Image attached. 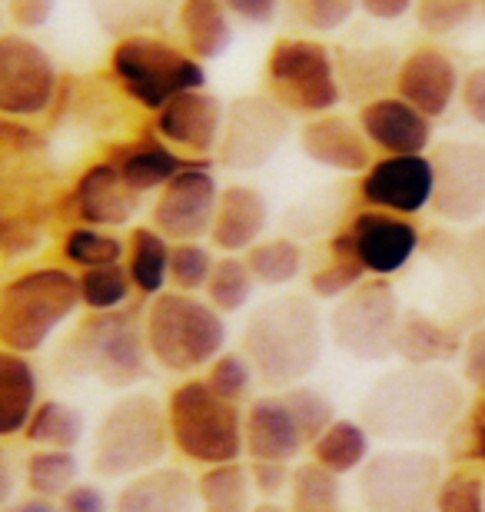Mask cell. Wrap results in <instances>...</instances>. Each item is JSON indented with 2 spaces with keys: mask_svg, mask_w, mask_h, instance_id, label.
I'll return each instance as SVG.
<instances>
[{
  "mask_svg": "<svg viewBox=\"0 0 485 512\" xmlns=\"http://www.w3.org/2000/svg\"><path fill=\"white\" fill-rule=\"evenodd\" d=\"M466 396L459 380L442 366H409L383 373L359 406V423L373 439L399 446H429L459 423Z\"/></svg>",
  "mask_w": 485,
  "mask_h": 512,
  "instance_id": "1",
  "label": "cell"
},
{
  "mask_svg": "<svg viewBox=\"0 0 485 512\" xmlns=\"http://www.w3.org/2000/svg\"><path fill=\"white\" fill-rule=\"evenodd\" d=\"M240 353L253 363L256 380L270 389L303 383L323 356V320L303 293L273 296L250 313Z\"/></svg>",
  "mask_w": 485,
  "mask_h": 512,
  "instance_id": "2",
  "label": "cell"
},
{
  "mask_svg": "<svg viewBox=\"0 0 485 512\" xmlns=\"http://www.w3.org/2000/svg\"><path fill=\"white\" fill-rule=\"evenodd\" d=\"M150 346L143 320L133 310L87 313L77 330L60 343L57 373L64 380H90L107 389H130L150 376Z\"/></svg>",
  "mask_w": 485,
  "mask_h": 512,
  "instance_id": "3",
  "label": "cell"
},
{
  "mask_svg": "<svg viewBox=\"0 0 485 512\" xmlns=\"http://www.w3.org/2000/svg\"><path fill=\"white\" fill-rule=\"evenodd\" d=\"M80 276L64 266H34L0 290V346L14 353H37L54 333L77 316Z\"/></svg>",
  "mask_w": 485,
  "mask_h": 512,
  "instance_id": "4",
  "label": "cell"
},
{
  "mask_svg": "<svg viewBox=\"0 0 485 512\" xmlns=\"http://www.w3.org/2000/svg\"><path fill=\"white\" fill-rule=\"evenodd\" d=\"M143 333L153 363L167 373H196L210 366L226 346V320L210 300L196 293L163 290L143 313Z\"/></svg>",
  "mask_w": 485,
  "mask_h": 512,
  "instance_id": "5",
  "label": "cell"
},
{
  "mask_svg": "<svg viewBox=\"0 0 485 512\" xmlns=\"http://www.w3.org/2000/svg\"><path fill=\"white\" fill-rule=\"evenodd\" d=\"M170 446V423L160 399L150 393H127L103 413L90 466L103 479L137 476L160 466Z\"/></svg>",
  "mask_w": 485,
  "mask_h": 512,
  "instance_id": "6",
  "label": "cell"
},
{
  "mask_svg": "<svg viewBox=\"0 0 485 512\" xmlns=\"http://www.w3.org/2000/svg\"><path fill=\"white\" fill-rule=\"evenodd\" d=\"M110 77L120 94L150 114L187 90L206 87V70L187 50L153 34H127L110 50Z\"/></svg>",
  "mask_w": 485,
  "mask_h": 512,
  "instance_id": "7",
  "label": "cell"
},
{
  "mask_svg": "<svg viewBox=\"0 0 485 512\" xmlns=\"http://www.w3.org/2000/svg\"><path fill=\"white\" fill-rule=\"evenodd\" d=\"M173 449L200 466L236 463L246 453L243 409L216 396L206 380H183L167 399Z\"/></svg>",
  "mask_w": 485,
  "mask_h": 512,
  "instance_id": "8",
  "label": "cell"
},
{
  "mask_svg": "<svg viewBox=\"0 0 485 512\" xmlns=\"http://www.w3.org/2000/svg\"><path fill=\"white\" fill-rule=\"evenodd\" d=\"M266 94L299 117L333 114L343 100L336 57L309 37H280L263 64Z\"/></svg>",
  "mask_w": 485,
  "mask_h": 512,
  "instance_id": "9",
  "label": "cell"
},
{
  "mask_svg": "<svg viewBox=\"0 0 485 512\" xmlns=\"http://www.w3.org/2000/svg\"><path fill=\"white\" fill-rule=\"evenodd\" d=\"M402 320L399 296L386 276L363 280L329 310V336L346 356L359 363H386L396 356Z\"/></svg>",
  "mask_w": 485,
  "mask_h": 512,
  "instance_id": "10",
  "label": "cell"
},
{
  "mask_svg": "<svg viewBox=\"0 0 485 512\" xmlns=\"http://www.w3.org/2000/svg\"><path fill=\"white\" fill-rule=\"evenodd\" d=\"M442 463L426 446H392L359 469V496L369 512H436Z\"/></svg>",
  "mask_w": 485,
  "mask_h": 512,
  "instance_id": "11",
  "label": "cell"
},
{
  "mask_svg": "<svg viewBox=\"0 0 485 512\" xmlns=\"http://www.w3.org/2000/svg\"><path fill=\"white\" fill-rule=\"evenodd\" d=\"M293 133V114L280 107L270 94H246L226 107L223 137L216 160L226 170H260L266 167Z\"/></svg>",
  "mask_w": 485,
  "mask_h": 512,
  "instance_id": "12",
  "label": "cell"
},
{
  "mask_svg": "<svg viewBox=\"0 0 485 512\" xmlns=\"http://www.w3.org/2000/svg\"><path fill=\"white\" fill-rule=\"evenodd\" d=\"M57 60L27 34H0V117L34 120L57 104Z\"/></svg>",
  "mask_w": 485,
  "mask_h": 512,
  "instance_id": "13",
  "label": "cell"
},
{
  "mask_svg": "<svg viewBox=\"0 0 485 512\" xmlns=\"http://www.w3.org/2000/svg\"><path fill=\"white\" fill-rule=\"evenodd\" d=\"M220 183H216L210 160L180 170L167 187L157 193L150 207V227L163 233L170 243H196L210 237Z\"/></svg>",
  "mask_w": 485,
  "mask_h": 512,
  "instance_id": "14",
  "label": "cell"
},
{
  "mask_svg": "<svg viewBox=\"0 0 485 512\" xmlns=\"http://www.w3.org/2000/svg\"><path fill=\"white\" fill-rule=\"evenodd\" d=\"M432 210L449 223L485 217V147L472 140H446L432 150Z\"/></svg>",
  "mask_w": 485,
  "mask_h": 512,
  "instance_id": "15",
  "label": "cell"
},
{
  "mask_svg": "<svg viewBox=\"0 0 485 512\" xmlns=\"http://www.w3.org/2000/svg\"><path fill=\"white\" fill-rule=\"evenodd\" d=\"M432 187L436 173L426 153H383L369 163L366 173H359V200L369 210L416 217L432 207Z\"/></svg>",
  "mask_w": 485,
  "mask_h": 512,
  "instance_id": "16",
  "label": "cell"
},
{
  "mask_svg": "<svg viewBox=\"0 0 485 512\" xmlns=\"http://www.w3.org/2000/svg\"><path fill=\"white\" fill-rule=\"evenodd\" d=\"M226 107L210 90H187L153 114V133L187 157H210L220 147Z\"/></svg>",
  "mask_w": 485,
  "mask_h": 512,
  "instance_id": "17",
  "label": "cell"
},
{
  "mask_svg": "<svg viewBox=\"0 0 485 512\" xmlns=\"http://www.w3.org/2000/svg\"><path fill=\"white\" fill-rule=\"evenodd\" d=\"M349 237H353V247L359 263L366 266L369 276H392L399 273L402 266H409V260L416 256L422 233L409 217H399V213H386V210H369L363 207L349 220Z\"/></svg>",
  "mask_w": 485,
  "mask_h": 512,
  "instance_id": "18",
  "label": "cell"
},
{
  "mask_svg": "<svg viewBox=\"0 0 485 512\" xmlns=\"http://www.w3.org/2000/svg\"><path fill=\"white\" fill-rule=\"evenodd\" d=\"M392 87H396V97L412 104L419 114H426L429 120H439L449 114L452 100L459 97L462 84H459L456 60L436 44H422L399 60L396 84Z\"/></svg>",
  "mask_w": 485,
  "mask_h": 512,
  "instance_id": "19",
  "label": "cell"
},
{
  "mask_svg": "<svg viewBox=\"0 0 485 512\" xmlns=\"http://www.w3.org/2000/svg\"><path fill=\"white\" fill-rule=\"evenodd\" d=\"M140 207L143 193H137L120 177V170L113 167L110 157L90 163L77 177L74 190H70V210L87 227H123V223L137 217Z\"/></svg>",
  "mask_w": 485,
  "mask_h": 512,
  "instance_id": "20",
  "label": "cell"
},
{
  "mask_svg": "<svg viewBox=\"0 0 485 512\" xmlns=\"http://www.w3.org/2000/svg\"><path fill=\"white\" fill-rule=\"evenodd\" d=\"M299 147L313 163L336 173H366L373 163V143L366 140L359 120L343 114L309 117L299 130Z\"/></svg>",
  "mask_w": 485,
  "mask_h": 512,
  "instance_id": "21",
  "label": "cell"
},
{
  "mask_svg": "<svg viewBox=\"0 0 485 512\" xmlns=\"http://www.w3.org/2000/svg\"><path fill=\"white\" fill-rule=\"evenodd\" d=\"M243 443L250 459H273V463H293L303 453L306 436L283 393L253 399L243 413Z\"/></svg>",
  "mask_w": 485,
  "mask_h": 512,
  "instance_id": "22",
  "label": "cell"
},
{
  "mask_svg": "<svg viewBox=\"0 0 485 512\" xmlns=\"http://www.w3.org/2000/svg\"><path fill=\"white\" fill-rule=\"evenodd\" d=\"M359 127L383 153H426L432 143V120L402 97H376L359 107Z\"/></svg>",
  "mask_w": 485,
  "mask_h": 512,
  "instance_id": "23",
  "label": "cell"
},
{
  "mask_svg": "<svg viewBox=\"0 0 485 512\" xmlns=\"http://www.w3.org/2000/svg\"><path fill=\"white\" fill-rule=\"evenodd\" d=\"M266 223H270V207L263 193L250 183H230L216 200L210 243L220 253H246L263 240Z\"/></svg>",
  "mask_w": 485,
  "mask_h": 512,
  "instance_id": "24",
  "label": "cell"
},
{
  "mask_svg": "<svg viewBox=\"0 0 485 512\" xmlns=\"http://www.w3.org/2000/svg\"><path fill=\"white\" fill-rule=\"evenodd\" d=\"M110 160H113V167L120 170V177L137 193L147 197V193L167 187L180 170H187L206 157H187V153L173 150L170 143H163L150 127V130H143L137 140L113 147Z\"/></svg>",
  "mask_w": 485,
  "mask_h": 512,
  "instance_id": "25",
  "label": "cell"
},
{
  "mask_svg": "<svg viewBox=\"0 0 485 512\" xmlns=\"http://www.w3.org/2000/svg\"><path fill=\"white\" fill-rule=\"evenodd\" d=\"M196 479L180 466H153L130 476L113 499V512H196Z\"/></svg>",
  "mask_w": 485,
  "mask_h": 512,
  "instance_id": "26",
  "label": "cell"
},
{
  "mask_svg": "<svg viewBox=\"0 0 485 512\" xmlns=\"http://www.w3.org/2000/svg\"><path fill=\"white\" fill-rule=\"evenodd\" d=\"M177 24L183 50L200 64L223 57L233 44V20L223 0H180Z\"/></svg>",
  "mask_w": 485,
  "mask_h": 512,
  "instance_id": "27",
  "label": "cell"
},
{
  "mask_svg": "<svg viewBox=\"0 0 485 512\" xmlns=\"http://www.w3.org/2000/svg\"><path fill=\"white\" fill-rule=\"evenodd\" d=\"M40 380L24 353L0 346V439L24 433L40 403Z\"/></svg>",
  "mask_w": 485,
  "mask_h": 512,
  "instance_id": "28",
  "label": "cell"
},
{
  "mask_svg": "<svg viewBox=\"0 0 485 512\" xmlns=\"http://www.w3.org/2000/svg\"><path fill=\"white\" fill-rule=\"evenodd\" d=\"M462 353V336L426 313H402L396 333V356L409 366H439Z\"/></svg>",
  "mask_w": 485,
  "mask_h": 512,
  "instance_id": "29",
  "label": "cell"
},
{
  "mask_svg": "<svg viewBox=\"0 0 485 512\" xmlns=\"http://www.w3.org/2000/svg\"><path fill=\"white\" fill-rule=\"evenodd\" d=\"M173 243L153 227H137L127 243V273L133 290L143 296H160L170 283Z\"/></svg>",
  "mask_w": 485,
  "mask_h": 512,
  "instance_id": "30",
  "label": "cell"
},
{
  "mask_svg": "<svg viewBox=\"0 0 485 512\" xmlns=\"http://www.w3.org/2000/svg\"><path fill=\"white\" fill-rule=\"evenodd\" d=\"M196 496H200L203 512H250L253 509V479L250 466L220 463L206 466L196 476Z\"/></svg>",
  "mask_w": 485,
  "mask_h": 512,
  "instance_id": "31",
  "label": "cell"
},
{
  "mask_svg": "<svg viewBox=\"0 0 485 512\" xmlns=\"http://www.w3.org/2000/svg\"><path fill=\"white\" fill-rule=\"evenodd\" d=\"M339 84H343V94H353V100H369L386 97L383 90L392 80L396 84V70L399 60L389 54V50H349V54L339 57Z\"/></svg>",
  "mask_w": 485,
  "mask_h": 512,
  "instance_id": "32",
  "label": "cell"
},
{
  "mask_svg": "<svg viewBox=\"0 0 485 512\" xmlns=\"http://www.w3.org/2000/svg\"><path fill=\"white\" fill-rule=\"evenodd\" d=\"M366 276L369 273H366V266L359 263L353 237H349V230L343 227L329 240V260L309 276V293H313L316 300H343V296L349 290H356Z\"/></svg>",
  "mask_w": 485,
  "mask_h": 512,
  "instance_id": "33",
  "label": "cell"
},
{
  "mask_svg": "<svg viewBox=\"0 0 485 512\" xmlns=\"http://www.w3.org/2000/svg\"><path fill=\"white\" fill-rule=\"evenodd\" d=\"M369 446H373V436H369V429L363 423H356V419H336L313 443V459L319 466H326L329 473L346 476L363 469V463L369 459Z\"/></svg>",
  "mask_w": 485,
  "mask_h": 512,
  "instance_id": "34",
  "label": "cell"
},
{
  "mask_svg": "<svg viewBox=\"0 0 485 512\" xmlns=\"http://www.w3.org/2000/svg\"><path fill=\"white\" fill-rule=\"evenodd\" d=\"M24 439L40 449H77L84 439V413L64 399H44L30 416Z\"/></svg>",
  "mask_w": 485,
  "mask_h": 512,
  "instance_id": "35",
  "label": "cell"
},
{
  "mask_svg": "<svg viewBox=\"0 0 485 512\" xmlns=\"http://www.w3.org/2000/svg\"><path fill=\"white\" fill-rule=\"evenodd\" d=\"M80 476V459L74 449H40L34 446V453L24 463V479L27 489L34 496L44 499H60Z\"/></svg>",
  "mask_w": 485,
  "mask_h": 512,
  "instance_id": "36",
  "label": "cell"
},
{
  "mask_svg": "<svg viewBox=\"0 0 485 512\" xmlns=\"http://www.w3.org/2000/svg\"><path fill=\"white\" fill-rule=\"evenodd\" d=\"M60 253H64V260L70 266H77V270L84 273V270H94V266L123 263L127 260V243L110 230L77 223V227H70L64 233V240H60Z\"/></svg>",
  "mask_w": 485,
  "mask_h": 512,
  "instance_id": "37",
  "label": "cell"
},
{
  "mask_svg": "<svg viewBox=\"0 0 485 512\" xmlns=\"http://www.w3.org/2000/svg\"><path fill=\"white\" fill-rule=\"evenodd\" d=\"M256 286L260 283H256V276L250 273V266H246V256L226 253L213 263V273L203 290H206V300L226 316V313H240L243 306L253 300Z\"/></svg>",
  "mask_w": 485,
  "mask_h": 512,
  "instance_id": "38",
  "label": "cell"
},
{
  "mask_svg": "<svg viewBox=\"0 0 485 512\" xmlns=\"http://www.w3.org/2000/svg\"><path fill=\"white\" fill-rule=\"evenodd\" d=\"M290 512H343V483L326 466L303 463L293 469Z\"/></svg>",
  "mask_w": 485,
  "mask_h": 512,
  "instance_id": "39",
  "label": "cell"
},
{
  "mask_svg": "<svg viewBox=\"0 0 485 512\" xmlns=\"http://www.w3.org/2000/svg\"><path fill=\"white\" fill-rule=\"evenodd\" d=\"M246 266L256 276V283L276 290V286L293 283L303 270V247L290 237L260 240L256 247L246 250Z\"/></svg>",
  "mask_w": 485,
  "mask_h": 512,
  "instance_id": "40",
  "label": "cell"
},
{
  "mask_svg": "<svg viewBox=\"0 0 485 512\" xmlns=\"http://www.w3.org/2000/svg\"><path fill=\"white\" fill-rule=\"evenodd\" d=\"M133 290L127 263H110V266H94V270L80 273V303L90 313L100 310H120L127 303Z\"/></svg>",
  "mask_w": 485,
  "mask_h": 512,
  "instance_id": "41",
  "label": "cell"
},
{
  "mask_svg": "<svg viewBox=\"0 0 485 512\" xmlns=\"http://www.w3.org/2000/svg\"><path fill=\"white\" fill-rule=\"evenodd\" d=\"M286 406H290V413L296 416L299 429H303L306 436V446H313L319 436L326 433L329 426L336 423V409L329 403L326 393H319L316 386H306V383H296L283 393Z\"/></svg>",
  "mask_w": 485,
  "mask_h": 512,
  "instance_id": "42",
  "label": "cell"
},
{
  "mask_svg": "<svg viewBox=\"0 0 485 512\" xmlns=\"http://www.w3.org/2000/svg\"><path fill=\"white\" fill-rule=\"evenodd\" d=\"M206 383H210V389L216 396H223V399H230V403L240 406L253 393V383H256L253 363L246 360L243 353H220L210 363Z\"/></svg>",
  "mask_w": 485,
  "mask_h": 512,
  "instance_id": "43",
  "label": "cell"
},
{
  "mask_svg": "<svg viewBox=\"0 0 485 512\" xmlns=\"http://www.w3.org/2000/svg\"><path fill=\"white\" fill-rule=\"evenodd\" d=\"M216 256L203 247L200 240L196 243H173L170 253V286L180 293H196L203 290L206 280L213 273Z\"/></svg>",
  "mask_w": 485,
  "mask_h": 512,
  "instance_id": "44",
  "label": "cell"
},
{
  "mask_svg": "<svg viewBox=\"0 0 485 512\" xmlns=\"http://www.w3.org/2000/svg\"><path fill=\"white\" fill-rule=\"evenodd\" d=\"M482 0H416V20L429 37H449L466 27Z\"/></svg>",
  "mask_w": 485,
  "mask_h": 512,
  "instance_id": "45",
  "label": "cell"
},
{
  "mask_svg": "<svg viewBox=\"0 0 485 512\" xmlns=\"http://www.w3.org/2000/svg\"><path fill=\"white\" fill-rule=\"evenodd\" d=\"M436 512H485V483L469 469L442 476L436 493Z\"/></svg>",
  "mask_w": 485,
  "mask_h": 512,
  "instance_id": "46",
  "label": "cell"
},
{
  "mask_svg": "<svg viewBox=\"0 0 485 512\" xmlns=\"http://www.w3.org/2000/svg\"><path fill=\"white\" fill-rule=\"evenodd\" d=\"M286 4L303 27L316 30V34H333L349 24L359 0H286Z\"/></svg>",
  "mask_w": 485,
  "mask_h": 512,
  "instance_id": "47",
  "label": "cell"
},
{
  "mask_svg": "<svg viewBox=\"0 0 485 512\" xmlns=\"http://www.w3.org/2000/svg\"><path fill=\"white\" fill-rule=\"evenodd\" d=\"M37 150H44V137L34 127L14 117H0V180H4L10 157H27Z\"/></svg>",
  "mask_w": 485,
  "mask_h": 512,
  "instance_id": "48",
  "label": "cell"
},
{
  "mask_svg": "<svg viewBox=\"0 0 485 512\" xmlns=\"http://www.w3.org/2000/svg\"><path fill=\"white\" fill-rule=\"evenodd\" d=\"M250 479L253 489L263 496H280L286 486L293 483L290 463H273V459H253L250 463Z\"/></svg>",
  "mask_w": 485,
  "mask_h": 512,
  "instance_id": "49",
  "label": "cell"
},
{
  "mask_svg": "<svg viewBox=\"0 0 485 512\" xmlns=\"http://www.w3.org/2000/svg\"><path fill=\"white\" fill-rule=\"evenodd\" d=\"M462 376L472 389H479V396H485V326L472 330L462 343Z\"/></svg>",
  "mask_w": 485,
  "mask_h": 512,
  "instance_id": "50",
  "label": "cell"
},
{
  "mask_svg": "<svg viewBox=\"0 0 485 512\" xmlns=\"http://www.w3.org/2000/svg\"><path fill=\"white\" fill-rule=\"evenodd\" d=\"M459 100H462V110L469 114L472 124L485 127V64L469 70V74L462 77Z\"/></svg>",
  "mask_w": 485,
  "mask_h": 512,
  "instance_id": "51",
  "label": "cell"
},
{
  "mask_svg": "<svg viewBox=\"0 0 485 512\" xmlns=\"http://www.w3.org/2000/svg\"><path fill=\"white\" fill-rule=\"evenodd\" d=\"M60 512H110L107 496L94 483H74L60 496Z\"/></svg>",
  "mask_w": 485,
  "mask_h": 512,
  "instance_id": "52",
  "label": "cell"
},
{
  "mask_svg": "<svg viewBox=\"0 0 485 512\" xmlns=\"http://www.w3.org/2000/svg\"><path fill=\"white\" fill-rule=\"evenodd\" d=\"M7 10L20 30H37L54 17L57 0H7Z\"/></svg>",
  "mask_w": 485,
  "mask_h": 512,
  "instance_id": "53",
  "label": "cell"
},
{
  "mask_svg": "<svg viewBox=\"0 0 485 512\" xmlns=\"http://www.w3.org/2000/svg\"><path fill=\"white\" fill-rule=\"evenodd\" d=\"M459 260H462V270L469 273V280L485 286V223H479V227L462 240Z\"/></svg>",
  "mask_w": 485,
  "mask_h": 512,
  "instance_id": "54",
  "label": "cell"
},
{
  "mask_svg": "<svg viewBox=\"0 0 485 512\" xmlns=\"http://www.w3.org/2000/svg\"><path fill=\"white\" fill-rule=\"evenodd\" d=\"M283 0H223V7L230 10V17H240L246 24H273L280 14Z\"/></svg>",
  "mask_w": 485,
  "mask_h": 512,
  "instance_id": "55",
  "label": "cell"
},
{
  "mask_svg": "<svg viewBox=\"0 0 485 512\" xmlns=\"http://www.w3.org/2000/svg\"><path fill=\"white\" fill-rule=\"evenodd\" d=\"M359 7L376 20H399L416 7V0H359Z\"/></svg>",
  "mask_w": 485,
  "mask_h": 512,
  "instance_id": "56",
  "label": "cell"
},
{
  "mask_svg": "<svg viewBox=\"0 0 485 512\" xmlns=\"http://www.w3.org/2000/svg\"><path fill=\"white\" fill-rule=\"evenodd\" d=\"M14 493H17V469H14V459L7 453V446L0 443V509H7L14 503Z\"/></svg>",
  "mask_w": 485,
  "mask_h": 512,
  "instance_id": "57",
  "label": "cell"
},
{
  "mask_svg": "<svg viewBox=\"0 0 485 512\" xmlns=\"http://www.w3.org/2000/svg\"><path fill=\"white\" fill-rule=\"evenodd\" d=\"M472 456L485 466V396L472 409Z\"/></svg>",
  "mask_w": 485,
  "mask_h": 512,
  "instance_id": "58",
  "label": "cell"
},
{
  "mask_svg": "<svg viewBox=\"0 0 485 512\" xmlns=\"http://www.w3.org/2000/svg\"><path fill=\"white\" fill-rule=\"evenodd\" d=\"M4 512H60V506L54 503V499L30 496V499H20V503H10Z\"/></svg>",
  "mask_w": 485,
  "mask_h": 512,
  "instance_id": "59",
  "label": "cell"
},
{
  "mask_svg": "<svg viewBox=\"0 0 485 512\" xmlns=\"http://www.w3.org/2000/svg\"><path fill=\"white\" fill-rule=\"evenodd\" d=\"M250 512H290V509H283V506H276V503H260V506H253Z\"/></svg>",
  "mask_w": 485,
  "mask_h": 512,
  "instance_id": "60",
  "label": "cell"
},
{
  "mask_svg": "<svg viewBox=\"0 0 485 512\" xmlns=\"http://www.w3.org/2000/svg\"><path fill=\"white\" fill-rule=\"evenodd\" d=\"M482 7H485V0H482Z\"/></svg>",
  "mask_w": 485,
  "mask_h": 512,
  "instance_id": "61",
  "label": "cell"
}]
</instances>
